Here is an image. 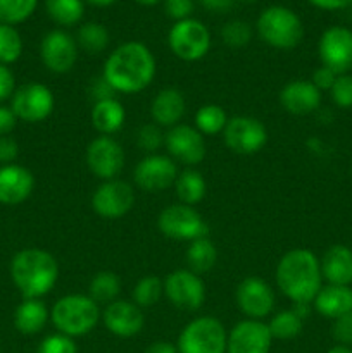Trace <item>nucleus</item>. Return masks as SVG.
<instances>
[{
  "label": "nucleus",
  "mask_w": 352,
  "mask_h": 353,
  "mask_svg": "<svg viewBox=\"0 0 352 353\" xmlns=\"http://www.w3.org/2000/svg\"><path fill=\"white\" fill-rule=\"evenodd\" d=\"M75 40L78 43L79 50H83L88 55H99L109 47L110 34L104 24L90 21V23L81 24L78 28Z\"/></svg>",
  "instance_id": "30"
},
{
  "label": "nucleus",
  "mask_w": 352,
  "mask_h": 353,
  "mask_svg": "<svg viewBox=\"0 0 352 353\" xmlns=\"http://www.w3.org/2000/svg\"><path fill=\"white\" fill-rule=\"evenodd\" d=\"M157 64L150 48L137 40L124 41L114 48L104 62L102 78L116 93L133 95L152 85Z\"/></svg>",
  "instance_id": "1"
},
{
  "label": "nucleus",
  "mask_w": 352,
  "mask_h": 353,
  "mask_svg": "<svg viewBox=\"0 0 352 353\" xmlns=\"http://www.w3.org/2000/svg\"><path fill=\"white\" fill-rule=\"evenodd\" d=\"M228 114L217 103H206L199 107L193 117L195 128L204 134V137H214L217 133H223L228 123Z\"/></svg>",
  "instance_id": "34"
},
{
  "label": "nucleus",
  "mask_w": 352,
  "mask_h": 353,
  "mask_svg": "<svg viewBox=\"0 0 352 353\" xmlns=\"http://www.w3.org/2000/svg\"><path fill=\"white\" fill-rule=\"evenodd\" d=\"M55 99L52 90L43 83H26L14 92L10 109L23 123L38 124L54 112Z\"/></svg>",
  "instance_id": "11"
},
{
  "label": "nucleus",
  "mask_w": 352,
  "mask_h": 353,
  "mask_svg": "<svg viewBox=\"0 0 352 353\" xmlns=\"http://www.w3.org/2000/svg\"><path fill=\"white\" fill-rule=\"evenodd\" d=\"M90 119H92V126L95 128L97 133L113 137L124 126L126 110H124L123 103L114 97V99H106L93 103Z\"/></svg>",
  "instance_id": "26"
},
{
  "label": "nucleus",
  "mask_w": 352,
  "mask_h": 353,
  "mask_svg": "<svg viewBox=\"0 0 352 353\" xmlns=\"http://www.w3.org/2000/svg\"><path fill=\"white\" fill-rule=\"evenodd\" d=\"M337 76L338 74H335L331 69L324 68V65H320V68L313 72V76H311V81H313V85L316 86L320 92H324V90H328V92H330V88L333 86Z\"/></svg>",
  "instance_id": "45"
},
{
  "label": "nucleus",
  "mask_w": 352,
  "mask_h": 353,
  "mask_svg": "<svg viewBox=\"0 0 352 353\" xmlns=\"http://www.w3.org/2000/svg\"><path fill=\"white\" fill-rule=\"evenodd\" d=\"M166 14H168L171 19L183 21L192 17L193 12V2L192 0H164Z\"/></svg>",
  "instance_id": "43"
},
{
  "label": "nucleus",
  "mask_w": 352,
  "mask_h": 353,
  "mask_svg": "<svg viewBox=\"0 0 352 353\" xmlns=\"http://www.w3.org/2000/svg\"><path fill=\"white\" fill-rule=\"evenodd\" d=\"M273 341L264 321L244 319L228 331L226 353H269Z\"/></svg>",
  "instance_id": "20"
},
{
  "label": "nucleus",
  "mask_w": 352,
  "mask_h": 353,
  "mask_svg": "<svg viewBox=\"0 0 352 353\" xmlns=\"http://www.w3.org/2000/svg\"><path fill=\"white\" fill-rule=\"evenodd\" d=\"M235 300L245 319L254 321H264L271 316L276 303L271 285L257 276H248L238 283Z\"/></svg>",
  "instance_id": "15"
},
{
  "label": "nucleus",
  "mask_w": 352,
  "mask_h": 353,
  "mask_svg": "<svg viewBox=\"0 0 352 353\" xmlns=\"http://www.w3.org/2000/svg\"><path fill=\"white\" fill-rule=\"evenodd\" d=\"M186 110L185 95L178 88H164L155 93L150 103V116L157 126L173 128L182 123Z\"/></svg>",
  "instance_id": "23"
},
{
  "label": "nucleus",
  "mask_w": 352,
  "mask_h": 353,
  "mask_svg": "<svg viewBox=\"0 0 352 353\" xmlns=\"http://www.w3.org/2000/svg\"><path fill=\"white\" fill-rule=\"evenodd\" d=\"M114 90L110 88L109 83L100 76V78L92 79L90 83V95L92 99H95V102H100V100H106V99H114Z\"/></svg>",
  "instance_id": "47"
},
{
  "label": "nucleus",
  "mask_w": 352,
  "mask_h": 353,
  "mask_svg": "<svg viewBox=\"0 0 352 353\" xmlns=\"http://www.w3.org/2000/svg\"><path fill=\"white\" fill-rule=\"evenodd\" d=\"M321 65L335 74H347L352 69V30L345 26H330L323 31L317 43Z\"/></svg>",
  "instance_id": "17"
},
{
  "label": "nucleus",
  "mask_w": 352,
  "mask_h": 353,
  "mask_svg": "<svg viewBox=\"0 0 352 353\" xmlns=\"http://www.w3.org/2000/svg\"><path fill=\"white\" fill-rule=\"evenodd\" d=\"M144 353H178V348H176V345L171 343V341L157 340L154 341V343L148 345Z\"/></svg>",
  "instance_id": "50"
},
{
  "label": "nucleus",
  "mask_w": 352,
  "mask_h": 353,
  "mask_svg": "<svg viewBox=\"0 0 352 353\" xmlns=\"http://www.w3.org/2000/svg\"><path fill=\"white\" fill-rule=\"evenodd\" d=\"M38 0H0V23L16 26L24 23L37 10Z\"/></svg>",
  "instance_id": "36"
},
{
  "label": "nucleus",
  "mask_w": 352,
  "mask_h": 353,
  "mask_svg": "<svg viewBox=\"0 0 352 353\" xmlns=\"http://www.w3.org/2000/svg\"><path fill=\"white\" fill-rule=\"evenodd\" d=\"M14 92H16V76L9 65L0 64V102L12 99Z\"/></svg>",
  "instance_id": "44"
},
{
  "label": "nucleus",
  "mask_w": 352,
  "mask_h": 353,
  "mask_svg": "<svg viewBox=\"0 0 352 353\" xmlns=\"http://www.w3.org/2000/svg\"><path fill=\"white\" fill-rule=\"evenodd\" d=\"M221 40H223V43L230 48L245 47V45L251 43L252 40L251 24L240 19L228 21V23L221 28Z\"/></svg>",
  "instance_id": "38"
},
{
  "label": "nucleus",
  "mask_w": 352,
  "mask_h": 353,
  "mask_svg": "<svg viewBox=\"0 0 352 353\" xmlns=\"http://www.w3.org/2000/svg\"><path fill=\"white\" fill-rule=\"evenodd\" d=\"M168 45L175 57L185 62H197L211 50L209 28L199 19L176 21L168 33Z\"/></svg>",
  "instance_id": "8"
},
{
  "label": "nucleus",
  "mask_w": 352,
  "mask_h": 353,
  "mask_svg": "<svg viewBox=\"0 0 352 353\" xmlns=\"http://www.w3.org/2000/svg\"><path fill=\"white\" fill-rule=\"evenodd\" d=\"M211 10H226L233 0H200Z\"/></svg>",
  "instance_id": "51"
},
{
  "label": "nucleus",
  "mask_w": 352,
  "mask_h": 353,
  "mask_svg": "<svg viewBox=\"0 0 352 353\" xmlns=\"http://www.w3.org/2000/svg\"><path fill=\"white\" fill-rule=\"evenodd\" d=\"M320 265L328 285H352V250L345 245H331L320 259Z\"/></svg>",
  "instance_id": "24"
},
{
  "label": "nucleus",
  "mask_w": 352,
  "mask_h": 353,
  "mask_svg": "<svg viewBox=\"0 0 352 353\" xmlns=\"http://www.w3.org/2000/svg\"><path fill=\"white\" fill-rule=\"evenodd\" d=\"M276 286L293 303H313L323 286L320 259L307 248H292L276 264Z\"/></svg>",
  "instance_id": "2"
},
{
  "label": "nucleus",
  "mask_w": 352,
  "mask_h": 353,
  "mask_svg": "<svg viewBox=\"0 0 352 353\" xmlns=\"http://www.w3.org/2000/svg\"><path fill=\"white\" fill-rule=\"evenodd\" d=\"M223 141L237 155H254L268 143V130L262 121L251 116L230 117L223 131Z\"/></svg>",
  "instance_id": "9"
},
{
  "label": "nucleus",
  "mask_w": 352,
  "mask_h": 353,
  "mask_svg": "<svg viewBox=\"0 0 352 353\" xmlns=\"http://www.w3.org/2000/svg\"><path fill=\"white\" fill-rule=\"evenodd\" d=\"M331 334H333L337 343L352 347V312L345 314V316L338 317L337 321H333Z\"/></svg>",
  "instance_id": "42"
},
{
  "label": "nucleus",
  "mask_w": 352,
  "mask_h": 353,
  "mask_svg": "<svg viewBox=\"0 0 352 353\" xmlns=\"http://www.w3.org/2000/svg\"><path fill=\"white\" fill-rule=\"evenodd\" d=\"M135 2L137 3H140V6H155V3H159L161 2V0H135Z\"/></svg>",
  "instance_id": "54"
},
{
  "label": "nucleus",
  "mask_w": 352,
  "mask_h": 353,
  "mask_svg": "<svg viewBox=\"0 0 352 353\" xmlns=\"http://www.w3.org/2000/svg\"><path fill=\"white\" fill-rule=\"evenodd\" d=\"M313 305L321 317L337 321L338 317L352 312V288L338 285L321 286L317 295L314 296Z\"/></svg>",
  "instance_id": "25"
},
{
  "label": "nucleus",
  "mask_w": 352,
  "mask_h": 353,
  "mask_svg": "<svg viewBox=\"0 0 352 353\" xmlns=\"http://www.w3.org/2000/svg\"><path fill=\"white\" fill-rule=\"evenodd\" d=\"M331 100L340 109H351L352 107V76L338 74L333 86L330 88Z\"/></svg>",
  "instance_id": "41"
},
{
  "label": "nucleus",
  "mask_w": 352,
  "mask_h": 353,
  "mask_svg": "<svg viewBox=\"0 0 352 353\" xmlns=\"http://www.w3.org/2000/svg\"><path fill=\"white\" fill-rule=\"evenodd\" d=\"M164 147L169 157L185 168H195L207 155L206 137L190 124L179 123L169 128L164 138Z\"/></svg>",
  "instance_id": "13"
},
{
  "label": "nucleus",
  "mask_w": 352,
  "mask_h": 353,
  "mask_svg": "<svg viewBox=\"0 0 352 353\" xmlns=\"http://www.w3.org/2000/svg\"><path fill=\"white\" fill-rule=\"evenodd\" d=\"M100 321L106 330L117 338H133L141 333L145 326L144 310L131 300H114L102 310Z\"/></svg>",
  "instance_id": "19"
},
{
  "label": "nucleus",
  "mask_w": 352,
  "mask_h": 353,
  "mask_svg": "<svg viewBox=\"0 0 352 353\" xmlns=\"http://www.w3.org/2000/svg\"><path fill=\"white\" fill-rule=\"evenodd\" d=\"M240 2H257V0H240Z\"/></svg>",
  "instance_id": "55"
},
{
  "label": "nucleus",
  "mask_w": 352,
  "mask_h": 353,
  "mask_svg": "<svg viewBox=\"0 0 352 353\" xmlns=\"http://www.w3.org/2000/svg\"><path fill=\"white\" fill-rule=\"evenodd\" d=\"M83 2H88V3H92V6H97V7H109V6H113V3H116L117 0H83Z\"/></svg>",
  "instance_id": "53"
},
{
  "label": "nucleus",
  "mask_w": 352,
  "mask_h": 353,
  "mask_svg": "<svg viewBox=\"0 0 352 353\" xmlns=\"http://www.w3.org/2000/svg\"><path fill=\"white\" fill-rule=\"evenodd\" d=\"M280 105L292 116H307L320 109L321 92L311 79H292L280 90Z\"/></svg>",
  "instance_id": "21"
},
{
  "label": "nucleus",
  "mask_w": 352,
  "mask_h": 353,
  "mask_svg": "<svg viewBox=\"0 0 352 353\" xmlns=\"http://www.w3.org/2000/svg\"><path fill=\"white\" fill-rule=\"evenodd\" d=\"M19 154L16 140L10 137H0V165L14 164Z\"/></svg>",
  "instance_id": "46"
},
{
  "label": "nucleus",
  "mask_w": 352,
  "mask_h": 353,
  "mask_svg": "<svg viewBox=\"0 0 352 353\" xmlns=\"http://www.w3.org/2000/svg\"><path fill=\"white\" fill-rule=\"evenodd\" d=\"M166 133H162V128L157 126L155 123H147L138 130L137 133V145L140 150L145 154H157L161 147L164 145Z\"/></svg>",
  "instance_id": "39"
},
{
  "label": "nucleus",
  "mask_w": 352,
  "mask_h": 353,
  "mask_svg": "<svg viewBox=\"0 0 352 353\" xmlns=\"http://www.w3.org/2000/svg\"><path fill=\"white\" fill-rule=\"evenodd\" d=\"M164 295V281L157 276H144L135 283L131 290V302L137 303L140 309L154 307Z\"/></svg>",
  "instance_id": "35"
},
{
  "label": "nucleus",
  "mask_w": 352,
  "mask_h": 353,
  "mask_svg": "<svg viewBox=\"0 0 352 353\" xmlns=\"http://www.w3.org/2000/svg\"><path fill=\"white\" fill-rule=\"evenodd\" d=\"M255 30L266 45L278 50H292L304 38L302 19L285 6L266 7L259 14Z\"/></svg>",
  "instance_id": "5"
},
{
  "label": "nucleus",
  "mask_w": 352,
  "mask_h": 353,
  "mask_svg": "<svg viewBox=\"0 0 352 353\" xmlns=\"http://www.w3.org/2000/svg\"><path fill=\"white\" fill-rule=\"evenodd\" d=\"M78 43L64 30H52L41 38L40 59L54 74H66L78 61Z\"/></svg>",
  "instance_id": "18"
},
{
  "label": "nucleus",
  "mask_w": 352,
  "mask_h": 353,
  "mask_svg": "<svg viewBox=\"0 0 352 353\" xmlns=\"http://www.w3.org/2000/svg\"><path fill=\"white\" fill-rule=\"evenodd\" d=\"M268 324L269 333H271L273 340H293L302 333L304 319L295 312L293 309L280 310V312L273 314Z\"/></svg>",
  "instance_id": "33"
},
{
  "label": "nucleus",
  "mask_w": 352,
  "mask_h": 353,
  "mask_svg": "<svg viewBox=\"0 0 352 353\" xmlns=\"http://www.w3.org/2000/svg\"><path fill=\"white\" fill-rule=\"evenodd\" d=\"M35 353H78V345L75 338H69L62 333H54L45 336L38 343Z\"/></svg>",
  "instance_id": "40"
},
{
  "label": "nucleus",
  "mask_w": 352,
  "mask_h": 353,
  "mask_svg": "<svg viewBox=\"0 0 352 353\" xmlns=\"http://www.w3.org/2000/svg\"><path fill=\"white\" fill-rule=\"evenodd\" d=\"M228 331L217 317L200 316L185 324L179 333L178 353H226Z\"/></svg>",
  "instance_id": "6"
},
{
  "label": "nucleus",
  "mask_w": 352,
  "mask_h": 353,
  "mask_svg": "<svg viewBox=\"0 0 352 353\" xmlns=\"http://www.w3.org/2000/svg\"><path fill=\"white\" fill-rule=\"evenodd\" d=\"M164 296L176 309L195 312L206 302V285L190 269H176L166 276Z\"/></svg>",
  "instance_id": "12"
},
{
  "label": "nucleus",
  "mask_w": 352,
  "mask_h": 353,
  "mask_svg": "<svg viewBox=\"0 0 352 353\" xmlns=\"http://www.w3.org/2000/svg\"><path fill=\"white\" fill-rule=\"evenodd\" d=\"M311 6L321 10H342L352 3V0H307Z\"/></svg>",
  "instance_id": "49"
},
{
  "label": "nucleus",
  "mask_w": 352,
  "mask_h": 353,
  "mask_svg": "<svg viewBox=\"0 0 352 353\" xmlns=\"http://www.w3.org/2000/svg\"><path fill=\"white\" fill-rule=\"evenodd\" d=\"M186 265L192 272L202 276L214 269L217 262V248L209 236L199 238L195 241H190L188 248L185 252Z\"/></svg>",
  "instance_id": "29"
},
{
  "label": "nucleus",
  "mask_w": 352,
  "mask_h": 353,
  "mask_svg": "<svg viewBox=\"0 0 352 353\" xmlns=\"http://www.w3.org/2000/svg\"><path fill=\"white\" fill-rule=\"evenodd\" d=\"M133 186L123 179L102 181L92 195V209L102 219H121L126 216L135 205Z\"/></svg>",
  "instance_id": "14"
},
{
  "label": "nucleus",
  "mask_w": 352,
  "mask_h": 353,
  "mask_svg": "<svg viewBox=\"0 0 352 353\" xmlns=\"http://www.w3.org/2000/svg\"><path fill=\"white\" fill-rule=\"evenodd\" d=\"M124 148L117 140L106 134H99L88 143L85 152V162L88 171L100 181L117 179L124 169Z\"/></svg>",
  "instance_id": "10"
},
{
  "label": "nucleus",
  "mask_w": 352,
  "mask_h": 353,
  "mask_svg": "<svg viewBox=\"0 0 352 353\" xmlns=\"http://www.w3.org/2000/svg\"><path fill=\"white\" fill-rule=\"evenodd\" d=\"M10 279L23 299H41L54 290L59 279V264L50 252L24 248L10 261Z\"/></svg>",
  "instance_id": "3"
},
{
  "label": "nucleus",
  "mask_w": 352,
  "mask_h": 353,
  "mask_svg": "<svg viewBox=\"0 0 352 353\" xmlns=\"http://www.w3.org/2000/svg\"><path fill=\"white\" fill-rule=\"evenodd\" d=\"M326 353H352V347H347V345H333Z\"/></svg>",
  "instance_id": "52"
},
{
  "label": "nucleus",
  "mask_w": 352,
  "mask_h": 353,
  "mask_svg": "<svg viewBox=\"0 0 352 353\" xmlns=\"http://www.w3.org/2000/svg\"><path fill=\"white\" fill-rule=\"evenodd\" d=\"M48 17L59 26H76L85 14L83 0H45Z\"/></svg>",
  "instance_id": "32"
},
{
  "label": "nucleus",
  "mask_w": 352,
  "mask_h": 353,
  "mask_svg": "<svg viewBox=\"0 0 352 353\" xmlns=\"http://www.w3.org/2000/svg\"><path fill=\"white\" fill-rule=\"evenodd\" d=\"M17 117L14 110L7 105H0V137H9L17 124Z\"/></svg>",
  "instance_id": "48"
},
{
  "label": "nucleus",
  "mask_w": 352,
  "mask_h": 353,
  "mask_svg": "<svg viewBox=\"0 0 352 353\" xmlns=\"http://www.w3.org/2000/svg\"><path fill=\"white\" fill-rule=\"evenodd\" d=\"M35 190V176L19 164L0 165V203L19 205L26 202Z\"/></svg>",
  "instance_id": "22"
},
{
  "label": "nucleus",
  "mask_w": 352,
  "mask_h": 353,
  "mask_svg": "<svg viewBox=\"0 0 352 353\" xmlns=\"http://www.w3.org/2000/svg\"><path fill=\"white\" fill-rule=\"evenodd\" d=\"M23 54V38L9 24L0 23V64H14Z\"/></svg>",
  "instance_id": "37"
},
{
  "label": "nucleus",
  "mask_w": 352,
  "mask_h": 353,
  "mask_svg": "<svg viewBox=\"0 0 352 353\" xmlns=\"http://www.w3.org/2000/svg\"><path fill=\"white\" fill-rule=\"evenodd\" d=\"M175 193L179 203L185 205L193 207L202 202L207 193V183L202 172L193 168H186L185 171L179 172L175 181Z\"/></svg>",
  "instance_id": "28"
},
{
  "label": "nucleus",
  "mask_w": 352,
  "mask_h": 353,
  "mask_svg": "<svg viewBox=\"0 0 352 353\" xmlns=\"http://www.w3.org/2000/svg\"><path fill=\"white\" fill-rule=\"evenodd\" d=\"M48 319L50 312L40 299H24L14 312V326L24 336H33L43 331Z\"/></svg>",
  "instance_id": "27"
},
{
  "label": "nucleus",
  "mask_w": 352,
  "mask_h": 353,
  "mask_svg": "<svg viewBox=\"0 0 352 353\" xmlns=\"http://www.w3.org/2000/svg\"><path fill=\"white\" fill-rule=\"evenodd\" d=\"M100 316L102 310L99 303L81 293L61 296L50 310V321L57 333L69 338L86 336L92 333L100 323Z\"/></svg>",
  "instance_id": "4"
},
{
  "label": "nucleus",
  "mask_w": 352,
  "mask_h": 353,
  "mask_svg": "<svg viewBox=\"0 0 352 353\" xmlns=\"http://www.w3.org/2000/svg\"><path fill=\"white\" fill-rule=\"evenodd\" d=\"M157 230L162 236L175 241H195L209 234V224L195 207L173 203L164 207L157 216Z\"/></svg>",
  "instance_id": "7"
},
{
  "label": "nucleus",
  "mask_w": 352,
  "mask_h": 353,
  "mask_svg": "<svg viewBox=\"0 0 352 353\" xmlns=\"http://www.w3.org/2000/svg\"><path fill=\"white\" fill-rule=\"evenodd\" d=\"M176 162L169 155L148 154L135 165L133 181L140 190L147 193H159L175 186L178 178Z\"/></svg>",
  "instance_id": "16"
},
{
  "label": "nucleus",
  "mask_w": 352,
  "mask_h": 353,
  "mask_svg": "<svg viewBox=\"0 0 352 353\" xmlns=\"http://www.w3.org/2000/svg\"><path fill=\"white\" fill-rule=\"evenodd\" d=\"M121 283L119 276L113 271H99L88 283V293L86 295L97 302L100 303H110L114 300H117L121 293Z\"/></svg>",
  "instance_id": "31"
}]
</instances>
